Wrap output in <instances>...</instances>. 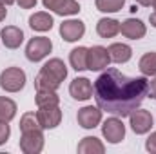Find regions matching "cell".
<instances>
[{"instance_id": "obj_1", "label": "cell", "mask_w": 156, "mask_h": 154, "mask_svg": "<svg viewBox=\"0 0 156 154\" xmlns=\"http://www.w3.org/2000/svg\"><path fill=\"white\" fill-rule=\"evenodd\" d=\"M149 93L147 76H125L115 67L105 69L93 83L96 105L113 116L125 118L142 105Z\"/></svg>"}, {"instance_id": "obj_2", "label": "cell", "mask_w": 156, "mask_h": 154, "mask_svg": "<svg viewBox=\"0 0 156 154\" xmlns=\"http://www.w3.org/2000/svg\"><path fill=\"white\" fill-rule=\"evenodd\" d=\"M67 78V65L60 58H51L40 67L35 78L37 91H56L60 83Z\"/></svg>"}, {"instance_id": "obj_3", "label": "cell", "mask_w": 156, "mask_h": 154, "mask_svg": "<svg viewBox=\"0 0 156 154\" xmlns=\"http://www.w3.org/2000/svg\"><path fill=\"white\" fill-rule=\"evenodd\" d=\"M26 73L20 67H5L0 73V87L5 93H20L26 87Z\"/></svg>"}, {"instance_id": "obj_4", "label": "cell", "mask_w": 156, "mask_h": 154, "mask_svg": "<svg viewBox=\"0 0 156 154\" xmlns=\"http://www.w3.org/2000/svg\"><path fill=\"white\" fill-rule=\"evenodd\" d=\"M44 129H31V131H22L20 136V151L24 154H40L44 151Z\"/></svg>"}, {"instance_id": "obj_5", "label": "cell", "mask_w": 156, "mask_h": 154, "mask_svg": "<svg viewBox=\"0 0 156 154\" xmlns=\"http://www.w3.org/2000/svg\"><path fill=\"white\" fill-rule=\"evenodd\" d=\"M53 51V42L47 37H33L26 45V58L29 62H42Z\"/></svg>"}, {"instance_id": "obj_6", "label": "cell", "mask_w": 156, "mask_h": 154, "mask_svg": "<svg viewBox=\"0 0 156 154\" xmlns=\"http://www.w3.org/2000/svg\"><path fill=\"white\" fill-rule=\"evenodd\" d=\"M102 134L107 140V143L116 145L120 142H123L125 138V125L122 121L120 116H111L102 123Z\"/></svg>"}, {"instance_id": "obj_7", "label": "cell", "mask_w": 156, "mask_h": 154, "mask_svg": "<svg viewBox=\"0 0 156 154\" xmlns=\"http://www.w3.org/2000/svg\"><path fill=\"white\" fill-rule=\"evenodd\" d=\"M111 64V56L107 47L104 45H93L89 47L87 54V71H104Z\"/></svg>"}, {"instance_id": "obj_8", "label": "cell", "mask_w": 156, "mask_h": 154, "mask_svg": "<svg viewBox=\"0 0 156 154\" xmlns=\"http://www.w3.org/2000/svg\"><path fill=\"white\" fill-rule=\"evenodd\" d=\"M129 125L133 129L134 134H147L153 125H154V120L153 114L145 109H134L131 114H129Z\"/></svg>"}, {"instance_id": "obj_9", "label": "cell", "mask_w": 156, "mask_h": 154, "mask_svg": "<svg viewBox=\"0 0 156 154\" xmlns=\"http://www.w3.org/2000/svg\"><path fill=\"white\" fill-rule=\"evenodd\" d=\"M37 118L40 121V127L44 131H51L56 129L62 121V109L60 105H53V107H38Z\"/></svg>"}, {"instance_id": "obj_10", "label": "cell", "mask_w": 156, "mask_h": 154, "mask_svg": "<svg viewBox=\"0 0 156 154\" xmlns=\"http://www.w3.org/2000/svg\"><path fill=\"white\" fill-rule=\"evenodd\" d=\"M76 121L82 129H94L102 123V109L96 105H85L82 109H78Z\"/></svg>"}, {"instance_id": "obj_11", "label": "cell", "mask_w": 156, "mask_h": 154, "mask_svg": "<svg viewBox=\"0 0 156 154\" xmlns=\"http://www.w3.org/2000/svg\"><path fill=\"white\" fill-rule=\"evenodd\" d=\"M44 7L60 16H73L80 13V4L76 0H42Z\"/></svg>"}, {"instance_id": "obj_12", "label": "cell", "mask_w": 156, "mask_h": 154, "mask_svg": "<svg viewBox=\"0 0 156 154\" xmlns=\"http://www.w3.org/2000/svg\"><path fill=\"white\" fill-rule=\"evenodd\" d=\"M85 35V24L78 18H69L60 24V37L66 42H78Z\"/></svg>"}, {"instance_id": "obj_13", "label": "cell", "mask_w": 156, "mask_h": 154, "mask_svg": "<svg viewBox=\"0 0 156 154\" xmlns=\"http://www.w3.org/2000/svg\"><path fill=\"white\" fill-rule=\"evenodd\" d=\"M69 94L78 102H87L93 98V83L85 76H78L69 83Z\"/></svg>"}, {"instance_id": "obj_14", "label": "cell", "mask_w": 156, "mask_h": 154, "mask_svg": "<svg viewBox=\"0 0 156 154\" xmlns=\"http://www.w3.org/2000/svg\"><path fill=\"white\" fill-rule=\"evenodd\" d=\"M120 33L129 40H140L145 37L147 27L140 18H127L120 24Z\"/></svg>"}, {"instance_id": "obj_15", "label": "cell", "mask_w": 156, "mask_h": 154, "mask_svg": "<svg viewBox=\"0 0 156 154\" xmlns=\"http://www.w3.org/2000/svg\"><path fill=\"white\" fill-rule=\"evenodd\" d=\"M0 38L7 49H18L24 42V31L16 26H5L0 31Z\"/></svg>"}, {"instance_id": "obj_16", "label": "cell", "mask_w": 156, "mask_h": 154, "mask_svg": "<svg viewBox=\"0 0 156 154\" xmlns=\"http://www.w3.org/2000/svg\"><path fill=\"white\" fill-rule=\"evenodd\" d=\"M55 26V20L53 16L47 13V11H37L29 16V27L37 33H45V31H51Z\"/></svg>"}, {"instance_id": "obj_17", "label": "cell", "mask_w": 156, "mask_h": 154, "mask_svg": "<svg viewBox=\"0 0 156 154\" xmlns=\"http://www.w3.org/2000/svg\"><path fill=\"white\" fill-rule=\"evenodd\" d=\"M120 24L122 22H118L116 18L104 16L96 22V33H98L100 38H115L120 33Z\"/></svg>"}, {"instance_id": "obj_18", "label": "cell", "mask_w": 156, "mask_h": 154, "mask_svg": "<svg viewBox=\"0 0 156 154\" xmlns=\"http://www.w3.org/2000/svg\"><path fill=\"white\" fill-rule=\"evenodd\" d=\"M107 51H109L111 62H115V64H127V62L131 60V56H133V49H131V45L122 44V42H115V44H111V45L107 47Z\"/></svg>"}, {"instance_id": "obj_19", "label": "cell", "mask_w": 156, "mask_h": 154, "mask_svg": "<svg viewBox=\"0 0 156 154\" xmlns=\"http://www.w3.org/2000/svg\"><path fill=\"white\" fill-rule=\"evenodd\" d=\"M76 151L80 154H104L105 152V145L96 136H85V138L80 140Z\"/></svg>"}, {"instance_id": "obj_20", "label": "cell", "mask_w": 156, "mask_h": 154, "mask_svg": "<svg viewBox=\"0 0 156 154\" xmlns=\"http://www.w3.org/2000/svg\"><path fill=\"white\" fill-rule=\"evenodd\" d=\"M87 54H89V47L78 45L69 53V64L75 71H87Z\"/></svg>"}, {"instance_id": "obj_21", "label": "cell", "mask_w": 156, "mask_h": 154, "mask_svg": "<svg viewBox=\"0 0 156 154\" xmlns=\"http://www.w3.org/2000/svg\"><path fill=\"white\" fill-rule=\"evenodd\" d=\"M138 69L144 76H156V51H149L145 53L140 62H138Z\"/></svg>"}, {"instance_id": "obj_22", "label": "cell", "mask_w": 156, "mask_h": 154, "mask_svg": "<svg viewBox=\"0 0 156 154\" xmlns=\"http://www.w3.org/2000/svg\"><path fill=\"white\" fill-rule=\"evenodd\" d=\"M35 102L38 107H53V105H60V96L56 91H37Z\"/></svg>"}, {"instance_id": "obj_23", "label": "cell", "mask_w": 156, "mask_h": 154, "mask_svg": "<svg viewBox=\"0 0 156 154\" xmlns=\"http://www.w3.org/2000/svg\"><path fill=\"white\" fill-rule=\"evenodd\" d=\"M16 116V103L7 98V96H0V121H11Z\"/></svg>"}, {"instance_id": "obj_24", "label": "cell", "mask_w": 156, "mask_h": 154, "mask_svg": "<svg viewBox=\"0 0 156 154\" xmlns=\"http://www.w3.org/2000/svg\"><path fill=\"white\" fill-rule=\"evenodd\" d=\"M94 4L100 13H118L122 11L125 0H96Z\"/></svg>"}, {"instance_id": "obj_25", "label": "cell", "mask_w": 156, "mask_h": 154, "mask_svg": "<svg viewBox=\"0 0 156 154\" xmlns=\"http://www.w3.org/2000/svg\"><path fill=\"white\" fill-rule=\"evenodd\" d=\"M31 129H42L38 118H37V113H26L20 118V132L22 131H31Z\"/></svg>"}, {"instance_id": "obj_26", "label": "cell", "mask_w": 156, "mask_h": 154, "mask_svg": "<svg viewBox=\"0 0 156 154\" xmlns=\"http://www.w3.org/2000/svg\"><path fill=\"white\" fill-rule=\"evenodd\" d=\"M11 136V127L7 125V121H0V147L9 140Z\"/></svg>"}, {"instance_id": "obj_27", "label": "cell", "mask_w": 156, "mask_h": 154, "mask_svg": "<svg viewBox=\"0 0 156 154\" xmlns=\"http://www.w3.org/2000/svg\"><path fill=\"white\" fill-rule=\"evenodd\" d=\"M145 149H147V152L156 154V131L154 132H151L149 138L145 140Z\"/></svg>"}, {"instance_id": "obj_28", "label": "cell", "mask_w": 156, "mask_h": 154, "mask_svg": "<svg viewBox=\"0 0 156 154\" xmlns=\"http://www.w3.org/2000/svg\"><path fill=\"white\" fill-rule=\"evenodd\" d=\"M37 2H38V0H16V4H18L22 9H33V7L37 5Z\"/></svg>"}, {"instance_id": "obj_29", "label": "cell", "mask_w": 156, "mask_h": 154, "mask_svg": "<svg viewBox=\"0 0 156 154\" xmlns=\"http://www.w3.org/2000/svg\"><path fill=\"white\" fill-rule=\"evenodd\" d=\"M153 100H156V76H153V80L149 82V93H147Z\"/></svg>"}, {"instance_id": "obj_30", "label": "cell", "mask_w": 156, "mask_h": 154, "mask_svg": "<svg viewBox=\"0 0 156 154\" xmlns=\"http://www.w3.org/2000/svg\"><path fill=\"white\" fill-rule=\"evenodd\" d=\"M5 16H7V9H5V5L0 2V22H4V20H5Z\"/></svg>"}, {"instance_id": "obj_31", "label": "cell", "mask_w": 156, "mask_h": 154, "mask_svg": "<svg viewBox=\"0 0 156 154\" xmlns=\"http://www.w3.org/2000/svg\"><path fill=\"white\" fill-rule=\"evenodd\" d=\"M153 2H154V0H136V4H138V5H144V7H151Z\"/></svg>"}, {"instance_id": "obj_32", "label": "cell", "mask_w": 156, "mask_h": 154, "mask_svg": "<svg viewBox=\"0 0 156 154\" xmlns=\"http://www.w3.org/2000/svg\"><path fill=\"white\" fill-rule=\"evenodd\" d=\"M149 22H151V26H153V27L156 29V11H154V13H151V15H149Z\"/></svg>"}, {"instance_id": "obj_33", "label": "cell", "mask_w": 156, "mask_h": 154, "mask_svg": "<svg viewBox=\"0 0 156 154\" xmlns=\"http://www.w3.org/2000/svg\"><path fill=\"white\" fill-rule=\"evenodd\" d=\"M0 2H2L4 5H13V4H15L16 0H0Z\"/></svg>"}, {"instance_id": "obj_34", "label": "cell", "mask_w": 156, "mask_h": 154, "mask_svg": "<svg viewBox=\"0 0 156 154\" xmlns=\"http://www.w3.org/2000/svg\"><path fill=\"white\" fill-rule=\"evenodd\" d=\"M153 7H154V11H156V0H154V2H153Z\"/></svg>"}]
</instances>
